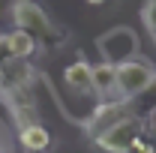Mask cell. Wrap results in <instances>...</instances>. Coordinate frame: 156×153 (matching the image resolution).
<instances>
[{
    "label": "cell",
    "instance_id": "obj_4",
    "mask_svg": "<svg viewBox=\"0 0 156 153\" xmlns=\"http://www.w3.org/2000/svg\"><path fill=\"white\" fill-rule=\"evenodd\" d=\"M96 48L102 54V60L114 63V66L126 63V60H135L138 51H141L135 30H129V27H111V30H105L102 36H96Z\"/></svg>",
    "mask_w": 156,
    "mask_h": 153
},
{
    "label": "cell",
    "instance_id": "obj_1",
    "mask_svg": "<svg viewBox=\"0 0 156 153\" xmlns=\"http://www.w3.org/2000/svg\"><path fill=\"white\" fill-rule=\"evenodd\" d=\"M12 21L18 30H27L30 36L39 42V48H57L60 42L66 39V30L57 27L54 21L48 18V12L33 3V0H15L12 3Z\"/></svg>",
    "mask_w": 156,
    "mask_h": 153
},
{
    "label": "cell",
    "instance_id": "obj_2",
    "mask_svg": "<svg viewBox=\"0 0 156 153\" xmlns=\"http://www.w3.org/2000/svg\"><path fill=\"white\" fill-rule=\"evenodd\" d=\"M153 69H156L153 63L141 57L114 66V96L120 102H132L141 93H147L153 87Z\"/></svg>",
    "mask_w": 156,
    "mask_h": 153
},
{
    "label": "cell",
    "instance_id": "obj_17",
    "mask_svg": "<svg viewBox=\"0 0 156 153\" xmlns=\"http://www.w3.org/2000/svg\"><path fill=\"white\" fill-rule=\"evenodd\" d=\"M153 87H156V69H153Z\"/></svg>",
    "mask_w": 156,
    "mask_h": 153
},
{
    "label": "cell",
    "instance_id": "obj_10",
    "mask_svg": "<svg viewBox=\"0 0 156 153\" xmlns=\"http://www.w3.org/2000/svg\"><path fill=\"white\" fill-rule=\"evenodd\" d=\"M90 87L93 93L102 96V99H111L114 96V63H90Z\"/></svg>",
    "mask_w": 156,
    "mask_h": 153
},
{
    "label": "cell",
    "instance_id": "obj_12",
    "mask_svg": "<svg viewBox=\"0 0 156 153\" xmlns=\"http://www.w3.org/2000/svg\"><path fill=\"white\" fill-rule=\"evenodd\" d=\"M129 153H156V138H153V135H147V132H141L135 141H132Z\"/></svg>",
    "mask_w": 156,
    "mask_h": 153
},
{
    "label": "cell",
    "instance_id": "obj_14",
    "mask_svg": "<svg viewBox=\"0 0 156 153\" xmlns=\"http://www.w3.org/2000/svg\"><path fill=\"white\" fill-rule=\"evenodd\" d=\"M9 60H12V54H9V45H6V33H0V69H3Z\"/></svg>",
    "mask_w": 156,
    "mask_h": 153
},
{
    "label": "cell",
    "instance_id": "obj_6",
    "mask_svg": "<svg viewBox=\"0 0 156 153\" xmlns=\"http://www.w3.org/2000/svg\"><path fill=\"white\" fill-rule=\"evenodd\" d=\"M0 90H33V66L27 60H9L0 69Z\"/></svg>",
    "mask_w": 156,
    "mask_h": 153
},
{
    "label": "cell",
    "instance_id": "obj_13",
    "mask_svg": "<svg viewBox=\"0 0 156 153\" xmlns=\"http://www.w3.org/2000/svg\"><path fill=\"white\" fill-rule=\"evenodd\" d=\"M138 117H141V123H144V132L156 138V105H150L144 114H138Z\"/></svg>",
    "mask_w": 156,
    "mask_h": 153
},
{
    "label": "cell",
    "instance_id": "obj_11",
    "mask_svg": "<svg viewBox=\"0 0 156 153\" xmlns=\"http://www.w3.org/2000/svg\"><path fill=\"white\" fill-rule=\"evenodd\" d=\"M141 21H144L150 39L156 42V0H144V6H141Z\"/></svg>",
    "mask_w": 156,
    "mask_h": 153
},
{
    "label": "cell",
    "instance_id": "obj_16",
    "mask_svg": "<svg viewBox=\"0 0 156 153\" xmlns=\"http://www.w3.org/2000/svg\"><path fill=\"white\" fill-rule=\"evenodd\" d=\"M0 144H6V138H3V132H0ZM0 153H6V150H3V147H0Z\"/></svg>",
    "mask_w": 156,
    "mask_h": 153
},
{
    "label": "cell",
    "instance_id": "obj_5",
    "mask_svg": "<svg viewBox=\"0 0 156 153\" xmlns=\"http://www.w3.org/2000/svg\"><path fill=\"white\" fill-rule=\"evenodd\" d=\"M0 99L6 102L9 114L18 120V126H27V123H36V99H33V90H0Z\"/></svg>",
    "mask_w": 156,
    "mask_h": 153
},
{
    "label": "cell",
    "instance_id": "obj_3",
    "mask_svg": "<svg viewBox=\"0 0 156 153\" xmlns=\"http://www.w3.org/2000/svg\"><path fill=\"white\" fill-rule=\"evenodd\" d=\"M141 132H144L141 117L126 111L123 117H117L114 123H108L99 135H93V141H96L99 150H105V153H129L132 141H135Z\"/></svg>",
    "mask_w": 156,
    "mask_h": 153
},
{
    "label": "cell",
    "instance_id": "obj_7",
    "mask_svg": "<svg viewBox=\"0 0 156 153\" xmlns=\"http://www.w3.org/2000/svg\"><path fill=\"white\" fill-rule=\"evenodd\" d=\"M51 132L42 123H27L18 126V150L21 153H48L51 150Z\"/></svg>",
    "mask_w": 156,
    "mask_h": 153
},
{
    "label": "cell",
    "instance_id": "obj_8",
    "mask_svg": "<svg viewBox=\"0 0 156 153\" xmlns=\"http://www.w3.org/2000/svg\"><path fill=\"white\" fill-rule=\"evenodd\" d=\"M63 84H66L72 93H93V87H90V63L81 57V54L66 63V69H63Z\"/></svg>",
    "mask_w": 156,
    "mask_h": 153
},
{
    "label": "cell",
    "instance_id": "obj_15",
    "mask_svg": "<svg viewBox=\"0 0 156 153\" xmlns=\"http://www.w3.org/2000/svg\"><path fill=\"white\" fill-rule=\"evenodd\" d=\"M90 6H102V3H108V0H87Z\"/></svg>",
    "mask_w": 156,
    "mask_h": 153
},
{
    "label": "cell",
    "instance_id": "obj_9",
    "mask_svg": "<svg viewBox=\"0 0 156 153\" xmlns=\"http://www.w3.org/2000/svg\"><path fill=\"white\" fill-rule=\"evenodd\" d=\"M6 45H9L12 60H27V63H30V60L39 54V42L30 36L27 30H18V27L6 33Z\"/></svg>",
    "mask_w": 156,
    "mask_h": 153
}]
</instances>
